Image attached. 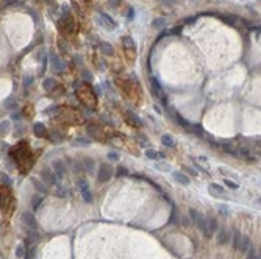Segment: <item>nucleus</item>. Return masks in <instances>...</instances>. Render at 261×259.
Returning <instances> with one entry per match:
<instances>
[{"mask_svg": "<svg viewBox=\"0 0 261 259\" xmlns=\"http://www.w3.org/2000/svg\"><path fill=\"white\" fill-rule=\"evenodd\" d=\"M22 220L25 222L30 228H36V222H35V217H33L31 212H25V214H23V217H22Z\"/></svg>", "mask_w": 261, "mask_h": 259, "instance_id": "nucleus-16", "label": "nucleus"}, {"mask_svg": "<svg viewBox=\"0 0 261 259\" xmlns=\"http://www.w3.org/2000/svg\"><path fill=\"white\" fill-rule=\"evenodd\" d=\"M108 158H110L111 161H117V159H119V155H117L116 152H110V153H108Z\"/></svg>", "mask_w": 261, "mask_h": 259, "instance_id": "nucleus-32", "label": "nucleus"}, {"mask_svg": "<svg viewBox=\"0 0 261 259\" xmlns=\"http://www.w3.org/2000/svg\"><path fill=\"white\" fill-rule=\"evenodd\" d=\"M161 142L166 145V147H172L174 145V137L171 134H163L161 136Z\"/></svg>", "mask_w": 261, "mask_h": 259, "instance_id": "nucleus-19", "label": "nucleus"}, {"mask_svg": "<svg viewBox=\"0 0 261 259\" xmlns=\"http://www.w3.org/2000/svg\"><path fill=\"white\" fill-rule=\"evenodd\" d=\"M91 142L88 139H77V142H75V145H89Z\"/></svg>", "mask_w": 261, "mask_h": 259, "instance_id": "nucleus-31", "label": "nucleus"}, {"mask_svg": "<svg viewBox=\"0 0 261 259\" xmlns=\"http://www.w3.org/2000/svg\"><path fill=\"white\" fill-rule=\"evenodd\" d=\"M55 195H56V197H67L69 194H67V189H66V187H58L56 192H55Z\"/></svg>", "mask_w": 261, "mask_h": 259, "instance_id": "nucleus-26", "label": "nucleus"}, {"mask_svg": "<svg viewBox=\"0 0 261 259\" xmlns=\"http://www.w3.org/2000/svg\"><path fill=\"white\" fill-rule=\"evenodd\" d=\"M241 237H242V234H241V231L238 229V228H233V242H231V245H233V248L234 250H238L239 248V244H241Z\"/></svg>", "mask_w": 261, "mask_h": 259, "instance_id": "nucleus-10", "label": "nucleus"}, {"mask_svg": "<svg viewBox=\"0 0 261 259\" xmlns=\"http://www.w3.org/2000/svg\"><path fill=\"white\" fill-rule=\"evenodd\" d=\"M189 217L193 219V222L197 225V228H199L202 233H205V229H206V217H205L202 212H199L197 209L191 208V209H189Z\"/></svg>", "mask_w": 261, "mask_h": 259, "instance_id": "nucleus-3", "label": "nucleus"}, {"mask_svg": "<svg viewBox=\"0 0 261 259\" xmlns=\"http://www.w3.org/2000/svg\"><path fill=\"white\" fill-rule=\"evenodd\" d=\"M41 176H42V180H44L47 184H55V181H56V176H55V173L52 172L50 167L42 169V170H41Z\"/></svg>", "mask_w": 261, "mask_h": 259, "instance_id": "nucleus-8", "label": "nucleus"}, {"mask_svg": "<svg viewBox=\"0 0 261 259\" xmlns=\"http://www.w3.org/2000/svg\"><path fill=\"white\" fill-rule=\"evenodd\" d=\"M81 166H83V170H86L88 173H92V172H94V167H96V162H94L91 158H83Z\"/></svg>", "mask_w": 261, "mask_h": 259, "instance_id": "nucleus-11", "label": "nucleus"}, {"mask_svg": "<svg viewBox=\"0 0 261 259\" xmlns=\"http://www.w3.org/2000/svg\"><path fill=\"white\" fill-rule=\"evenodd\" d=\"M33 184H35V187L39 191V192H42V194H45L47 192V187L41 183V181H38V180H33Z\"/></svg>", "mask_w": 261, "mask_h": 259, "instance_id": "nucleus-24", "label": "nucleus"}, {"mask_svg": "<svg viewBox=\"0 0 261 259\" xmlns=\"http://www.w3.org/2000/svg\"><path fill=\"white\" fill-rule=\"evenodd\" d=\"M250 247H252V244H250V237H249V236H242V237H241V244H239V248H238V250H239L241 253H246Z\"/></svg>", "mask_w": 261, "mask_h": 259, "instance_id": "nucleus-13", "label": "nucleus"}, {"mask_svg": "<svg viewBox=\"0 0 261 259\" xmlns=\"http://www.w3.org/2000/svg\"><path fill=\"white\" fill-rule=\"evenodd\" d=\"M175 120H177V122H178V123H180L181 127H184V128H188L189 125H191V123H189V122H188V120L184 119V117H181V115H180L178 112L175 114Z\"/></svg>", "mask_w": 261, "mask_h": 259, "instance_id": "nucleus-22", "label": "nucleus"}, {"mask_svg": "<svg viewBox=\"0 0 261 259\" xmlns=\"http://www.w3.org/2000/svg\"><path fill=\"white\" fill-rule=\"evenodd\" d=\"M127 175H128V170H127L125 167H122V166L117 169V172H116V176H119V178H121V176H127Z\"/></svg>", "mask_w": 261, "mask_h": 259, "instance_id": "nucleus-28", "label": "nucleus"}, {"mask_svg": "<svg viewBox=\"0 0 261 259\" xmlns=\"http://www.w3.org/2000/svg\"><path fill=\"white\" fill-rule=\"evenodd\" d=\"M221 147H222V150H224V152L230 153L231 156H233V155L236 156V150H234V148H233V147H231L230 144H227V142H221Z\"/></svg>", "mask_w": 261, "mask_h": 259, "instance_id": "nucleus-21", "label": "nucleus"}, {"mask_svg": "<svg viewBox=\"0 0 261 259\" xmlns=\"http://www.w3.org/2000/svg\"><path fill=\"white\" fill-rule=\"evenodd\" d=\"M122 41H124V42H122V45H124V53H125V58H127V61H128V63H133V61H135V58H136V47H135V42H133V39H131V38H128V36H125Z\"/></svg>", "mask_w": 261, "mask_h": 259, "instance_id": "nucleus-2", "label": "nucleus"}, {"mask_svg": "<svg viewBox=\"0 0 261 259\" xmlns=\"http://www.w3.org/2000/svg\"><path fill=\"white\" fill-rule=\"evenodd\" d=\"M219 212H221V214H224L225 217H228V209H227L225 206H219Z\"/></svg>", "mask_w": 261, "mask_h": 259, "instance_id": "nucleus-36", "label": "nucleus"}, {"mask_svg": "<svg viewBox=\"0 0 261 259\" xmlns=\"http://www.w3.org/2000/svg\"><path fill=\"white\" fill-rule=\"evenodd\" d=\"M146 156H147L149 159H155V161L164 158L163 153H160V152H156V150H152V148H147V150H146Z\"/></svg>", "mask_w": 261, "mask_h": 259, "instance_id": "nucleus-15", "label": "nucleus"}, {"mask_svg": "<svg viewBox=\"0 0 261 259\" xmlns=\"http://www.w3.org/2000/svg\"><path fill=\"white\" fill-rule=\"evenodd\" d=\"M209 191L213 192V195H221V194L224 192V187H222L221 184H214V183H211V184H209Z\"/></svg>", "mask_w": 261, "mask_h": 259, "instance_id": "nucleus-17", "label": "nucleus"}, {"mask_svg": "<svg viewBox=\"0 0 261 259\" xmlns=\"http://www.w3.org/2000/svg\"><path fill=\"white\" fill-rule=\"evenodd\" d=\"M216 233H218L216 241H218V244H219V245H225V244H228V242H230L231 234H230V231H228L227 228H221V229H218Z\"/></svg>", "mask_w": 261, "mask_h": 259, "instance_id": "nucleus-7", "label": "nucleus"}, {"mask_svg": "<svg viewBox=\"0 0 261 259\" xmlns=\"http://www.w3.org/2000/svg\"><path fill=\"white\" fill-rule=\"evenodd\" d=\"M172 176H174V180L177 181V183H180V184H189V176L188 175H184L183 172H172Z\"/></svg>", "mask_w": 261, "mask_h": 259, "instance_id": "nucleus-12", "label": "nucleus"}, {"mask_svg": "<svg viewBox=\"0 0 261 259\" xmlns=\"http://www.w3.org/2000/svg\"><path fill=\"white\" fill-rule=\"evenodd\" d=\"M35 128H36L35 133H36L38 136H44V134H45V130H44V125H42V123H36Z\"/></svg>", "mask_w": 261, "mask_h": 259, "instance_id": "nucleus-27", "label": "nucleus"}, {"mask_svg": "<svg viewBox=\"0 0 261 259\" xmlns=\"http://www.w3.org/2000/svg\"><path fill=\"white\" fill-rule=\"evenodd\" d=\"M219 229V223H218V220L214 219V217H206V229H205V233H203V236L205 237H211L213 234H214L216 231Z\"/></svg>", "mask_w": 261, "mask_h": 259, "instance_id": "nucleus-6", "label": "nucleus"}, {"mask_svg": "<svg viewBox=\"0 0 261 259\" xmlns=\"http://www.w3.org/2000/svg\"><path fill=\"white\" fill-rule=\"evenodd\" d=\"M113 175H114V172H113V166H111V164H106V162L100 164V167L97 170V180H99V183H105V181L111 180Z\"/></svg>", "mask_w": 261, "mask_h": 259, "instance_id": "nucleus-4", "label": "nucleus"}, {"mask_svg": "<svg viewBox=\"0 0 261 259\" xmlns=\"http://www.w3.org/2000/svg\"><path fill=\"white\" fill-rule=\"evenodd\" d=\"M183 169H184V170H186L188 173H191V175H197V172H196V170H193V169H189V167H184V166H183Z\"/></svg>", "mask_w": 261, "mask_h": 259, "instance_id": "nucleus-37", "label": "nucleus"}, {"mask_svg": "<svg viewBox=\"0 0 261 259\" xmlns=\"http://www.w3.org/2000/svg\"><path fill=\"white\" fill-rule=\"evenodd\" d=\"M78 187H80V192H81V197L86 203H92L94 197H92V192L88 186V181L86 180H78Z\"/></svg>", "mask_w": 261, "mask_h": 259, "instance_id": "nucleus-5", "label": "nucleus"}, {"mask_svg": "<svg viewBox=\"0 0 261 259\" xmlns=\"http://www.w3.org/2000/svg\"><path fill=\"white\" fill-rule=\"evenodd\" d=\"M246 253H247L246 259H259V254H256L255 248H252V247H250V248H249V250H247Z\"/></svg>", "mask_w": 261, "mask_h": 259, "instance_id": "nucleus-23", "label": "nucleus"}, {"mask_svg": "<svg viewBox=\"0 0 261 259\" xmlns=\"http://www.w3.org/2000/svg\"><path fill=\"white\" fill-rule=\"evenodd\" d=\"M127 120H128V123L130 125H133V127H136V128H141L142 127V122L138 119V115H135V114H131V112H127Z\"/></svg>", "mask_w": 261, "mask_h": 259, "instance_id": "nucleus-14", "label": "nucleus"}, {"mask_svg": "<svg viewBox=\"0 0 261 259\" xmlns=\"http://www.w3.org/2000/svg\"><path fill=\"white\" fill-rule=\"evenodd\" d=\"M88 133H89V134H92V136H96L97 139H102L100 128H99V127H96V125H89V127H88Z\"/></svg>", "mask_w": 261, "mask_h": 259, "instance_id": "nucleus-18", "label": "nucleus"}, {"mask_svg": "<svg viewBox=\"0 0 261 259\" xmlns=\"http://www.w3.org/2000/svg\"><path fill=\"white\" fill-rule=\"evenodd\" d=\"M41 201H42V198H39V197H35V198L31 200V203H35V204H33V208L36 209V208L39 206V203H41Z\"/></svg>", "mask_w": 261, "mask_h": 259, "instance_id": "nucleus-35", "label": "nucleus"}, {"mask_svg": "<svg viewBox=\"0 0 261 259\" xmlns=\"http://www.w3.org/2000/svg\"><path fill=\"white\" fill-rule=\"evenodd\" d=\"M77 95H78V99H80L83 103H86V105H88V106H91V108H94V106L97 105L96 94L92 92L91 86H88V84H83V86L77 91Z\"/></svg>", "mask_w": 261, "mask_h": 259, "instance_id": "nucleus-1", "label": "nucleus"}, {"mask_svg": "<svg viewBox=\"0 0 261 259\" xmlns=\"http://www.w3.org/2000/svg\"><path fill=\"white\" fill-rule=\"evenodd\" d=\"M74 170L75 172H80V170H83V166H81V162H74Z\"/></svg>", "mask_w": 261, "mask_h": 259, "instance_id": "nucleus-34", "label": "nucleus"}, {"mask_svg": "<svg viewBox=\"0 0 261 259\" xmlns=\"http://www.w3.org/2000/svg\"><path fill=\"white\" fill-rule=\"evenodd\" d=\"M224 183H225V186L230 187V189H238V187H239L238 183H234V181H231V180H224Z\"/></svg>", "mask_w": 261, "mask_h": 259, "instance_id": "nucleus-29", "label": "nucleus"}, {"mask_svg": "<svg viewBox=\"0 0 261 259\" xmlns=\"http://www.w3.org/2000/svg\"><path fill=\"white\" fill-rule=\"evenodd\" d=\"M236 153H238L239 156H242V158H249L250 156V148L246 147V145H241L238 150H236Z\"/></svg>", "mask_w": 261, "mask_h": 259, "instance_id": "nucleus-20", "label": "nucleus"}, {"mask_svg": "<svg viewBox=\"0 0 261 259\" xmlns=\"http://www.w3.org/2000/svg\"><path fill=\"white\" fill-rule=\"evenodd\" d=\"M53 169H55V173L58 175V178H63L64 175H66V172H67V167L64 166V162L63 161H53Z\"/></svg>", "mask_w": 261, "mask_h": 259, "instance_id": "nucleus-9", "label": "nucleus"}, {"mask_svg": "<svg viewBox=\"0 0 261 259\" xmlns=\"http://www.w3.org/2000/svg\"><path fill=\"white\" fill-rule=\"evenodd\" d=\"M16 256H17V257H23V256H25V247L19 245L17 250H16Z\"/></svg>", "mask_w": 261, "mask_h": 259, "instance_id": "nucleus-30", "label": "nucleus"}, {"mask_svg": "<svg viewBox=\"0 0 261 259\" xmlns=\"http://www.w3.org/2000/svg\"><path fill=\"white\" fill-rule=\"evenodd\" d=\"M156 169L161 170V172H171V166H169V164H166V162H158Z\"/></svg>", "mask_w": 261, "mask_h": 259, "instance_id": "nucleus-25", "label": "nucleus"}, {"mask_svg": "<svg viewBox=\"0 0 261 259\" xmlns=\"http://www.w3.org/2000/svg\"><path fill=\"white\" fill-rule=\"evenodd\" d=\"M181 223H183V225H189V220L183 216V217H181Z\"/></svg>", "mask_w": 261, "mask_h": 259, "instance_id": "nucleus-38", "label": "nucleus"}, {"mask_svg": "<svg viewBox=\"0 0 261 259\" xmlns=\"http://www.w3.org/2000/svg\"><path fill=\"white\" fill-rule=\"evenodd\" d=\"M138 137H139V140H141V145H146V144H147V140H149V139H147V136H144V134H139Z\"/></svg>", "mask_w": 261, "mask_h": 259, "instance_id": "nucleus-33", "label": "nucleus"}]
</instances>
